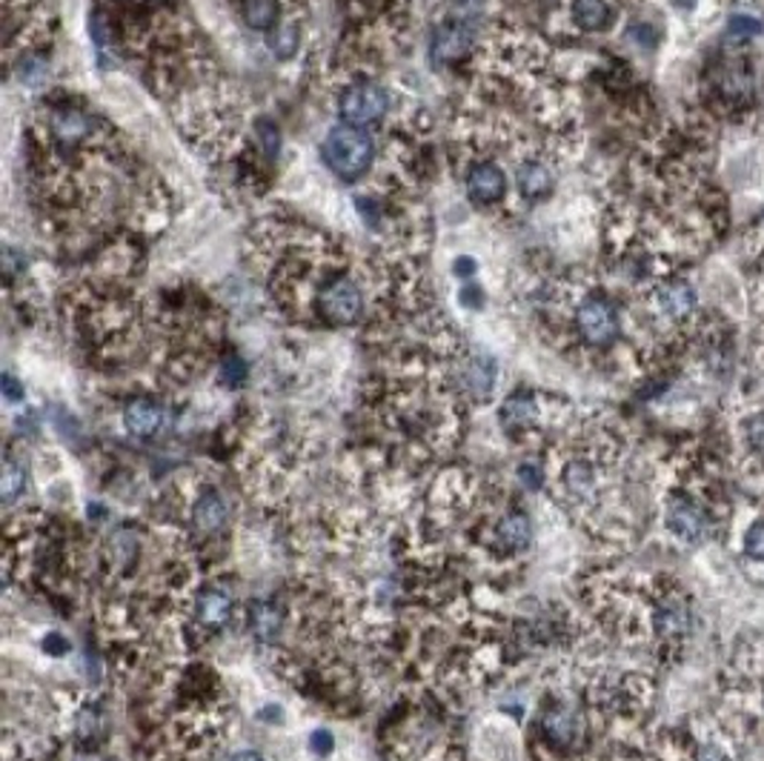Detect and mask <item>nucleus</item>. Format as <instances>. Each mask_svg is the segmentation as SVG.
Listing matches in <instances>:
<instances>
[{
	"instance_id": "nucleus-23",
	"label": "nucleus",
	"mask_w": 764,
	"mask_h": 761,
	"mask_svg": "<svg viewBox=\"0 0 764 761\" xmlns=\"http://www.w3.org/2000/svg\"><path fill=\"white\" fill-rule=\"evenodd\" d=\"M218 378H221L223 387H230V390H241V387L246 384V378H250V367H246V361L241 358V355L230 353L221 361V367H218Z\"/></svg>"
},
{
	"instance_id": "nucleus-28",
	"label": "nucleus",
	"mask_w": 764,
	"mask_h": 761,
	"mask_svg": "<svg viewBox=\"0 0 764 761\" xmlns=\"http://www.w3.org/2000/svg\"><path fill=\"white\" fill-rule=\"evenodd\" d=\"M516 478L524 489H542L547 473H544V466L539 461H521L519 470H516Z\"/></svg>"
},
{
	"instance_id": "nucleus-25",
	"label": "nucleus",
	"mask_w": 764,
	"mask_h": 761,
	"mask_svg": "<svg viewBox=\"0 0 764 761\" xmlns=\"http://www.w3.org/2000/svg\"><path fill=\"white\" fill-rule=\"evenodd\" d=\"M742 438L748 443V450L759 459H764V413L748 415L742 422Z\"/></svg>"
},
{
	"instance_id": "nucleus-21",
	"label": "nucleus",
	"mask_w": 764,
	"mask_h": 761,
	"mask_svg": "<svg viewBox=\"0 0 764 761\" xmlns=\"http://www.w3.org/2000/svg\"><path fill=\"white\" fill-rule=\"evenodd\" d=\"M595 478H599L595 464L587 459H572L570 464L565 466V473H562V484H565L567 493L576 498L590 496L595 489Z\"/></svg>"
},
{
	"instance_id": "nucleus-27",
	"label": "nucleus",
	"mask_w": 764,
	"mask_h": 761,
	"mask_svg": "<svg viewBox=\"0 0 764 761\" xmlns=\"http://www.w3.org/2000/svg\"><path fill=\"white\" fill-rule=\"evenodd\" d=\"M306 747H310V753L315 756V759H329V756L335 753L333 730H327V727H315V730L310 733V739H306Z\"/></svg>"
},
{
	"instance_id": "nucleus-35",
	"label": "nucleus",
	"mask_w": 764,
	"mask_h": 761,
	"mask_svg": "<svg viewBox=\"0 0 764 761\" xmlns=\"http://www.w3.org/2000/svg\"><path fill=\"white\" fill-rule=\"evenodd\" d=\"M453 269H455V275H461V278H473L478 266H475L473 258H467V255H461V258L453 264Z\"/></svg>"
},
{
	"instance_id": "nucleus-19",
	"label": "nucleus",
	"mask_w": 764,
	"mask_h": 761,
	"mask_svg": "<svg viewBox=\"0 0 764 761\" xmlns=\"http://www.w3.org/2000/svg\"><path fill=\"white\" fill-rule=\"evenodd\" d=\"M542 725L544 733H547V739H553L556 745H570V741L579 739L581 722L579 716H576V710L567 707V704H553V707L544 713Z\"/></svg>"
},
{
	"instance_id": "nucleus-8",
	"label": "nucleus",
	"mask_w": 764,
	"mask_h": 761,
	"mask_svg": "<svg viewBox=\"0 0 764 761\" xmlns=\"http://www.w3.org/2000/svg\"><path fill=\"white\" fill-rule=\"evenodd\" d=\"M664 527L684 544H702L710 535V516L696 498L675 493L664 504Z\"/></svg>"
},
{
	"instance_id": "nucleus-17",
	"label": "nucleus",
	"mask_w": 764,
	"mask_h": 761,
	"mask_svg": "<svg viewBox=\"0 0 764 761\" xmlns=\"http://www.w3.org/2000/svg\"><path fill=\"white\" fill-rule=\"evenodd\" d=\"M250 633L258 644L273 647L283 633V613L273 601H255L250 607Z\"/></svg>"
},
{
	"instance_id": "nucleus-2",
	"label": "nucleus",
	"mask_w": 764,
	"mask_h": 761,
	"mask_svg": "<svg viewBox=\"0 0 764 761\" xmlns=\"http://www.w3.org/2000/svg\"><path fill=\"white\" fill-rule=\"evenodd\" d=\"M484 0H453L450 12L432 26L430 60L436 67H455L482 44Z\"/></svg>"
},
{
	"instance_id": "nucleus-5",
	"label": "nucleus",
	"mask_w": 764,
	"mask_h": 761,
	"mask_svg": "<svg viewBox=\"0 0 764 761\" xmlns=\"http://www.w3.org/2000/svg\"><path fill=\"white\" fill-rule=\"evenodd\" d=\"M641 296H645L647 319H653L656 324L670 326V330H682V326H691L696 321L698 292L684 275H661L659 281L645 287Z\"/></svg>"
},
{
	"instance_id": "nucleus-3",
	"label": "nucleus",
	"mask_w": 764,
	"mask_h": 761,
	"mask_svg": "<svg viewBox=\"0 0 764 761\" xmlns=\"http://www.w3.org/2000/svg\"><path fill=\"white\" fill-rule=\"evenodd\" d=\"M390 92L384 83L372 72L356 69V72L344 74V83L335 89V112L342 124L356 126V129H367L379 126L381 120L390 115Z\"/></svg>"
},
{
	"instance_id": "nucleus-16",
	"label": "nucleus",
	"mask_w": 764,
	"mask_h": 761,
	"mask_svg": "<svg viewBox=\"0 0 764 761\" xmlns=\"http://www.w3.org/2000/svg\"><path fill=\"white\" fill-rule=\"evenodd\" d=\"M232 615V596L221 587H207L198 592L195 599V619L209 630L223 627Z\"/></svg>"
},
{
	"instance_id": "nucleus-11",
	"label": "nucleus",
	"mask_w": 764,
	"mask_h": 761,
	"mask_svg": "<svg viewBox=\"0 0 764 761\" xmlns=\"http://www.w3.org/2000/svg\"><path fill=\"white\" fill-rule=\"evenodd\" d=\"M498 384V367L490 355L475 353L461 358L459 364V390L473 401H490Z\"/></svg>"
},
{
	"instance_id": "nucleus-24",
	"label": "nucleus",
	"mask_w": 764,
	"mask_h": 761,
	"mask_svg": "<svg viewBox=\"0 0 764 761\" xmlns=\"http://www.w3.org/2000/svg\"><path fill=\"white\" fill-rule=\"evenodd\" d=\"M255 141H258L261 152L267 158H275L281 152V135H278V126L269 118L255 120Z\"/></svg>"
},
{
	"instance_id": "nucleus-20",
	"label": "nucleus",
	"mask_w": 764,
	"mask_h": 761,
	"mask_svg": "<svg viewBox=\"0 0 764 761\" xmlns=\"http://www.w3.org/2000/svg\"><path fill=\"white\" fill-rule=\"evenodd\" d=\"M267 46L269 53L275 55V60H281V64L296 58L298 49H301V15L287 18L278 30L269 32Z\"/></svg>"
},
{
	"instance_id": "nucleus-4",
	"label": "nucleus",
	"mask_w": 764,
	"mask_h": 761,
	"mask_svg": "<svg viewBox=\"0 0 764 761\" xmlns=\"http://www.w3.org/2000/svg\"><path fill=\"white\" fill-rule=\"evenodd\" d=\"M321 161L327 163V170L338 181L356 184V181H361L372 170L375 141H372V135L367 129L338 124L329 129L324 143H321Z\"/></svg>"
},
{
	"instance_id": "nucleus-9",
	"label": "nucleus",
	"mask_w": 764,
	"mask_h": 761,
	"mask_svg": "<svg viewBox=\"0 0 764 761\" xmlns=\"http://www.w3.org/2000/svg\"><path fill=\"white\" fill-rule=\"evenodd\" d=\"M120 422H124V429L129 436L138 438V441H149V438L164 433V427L170 424V410L161 401L149 399V395H135L120 413Z\"/></svg>"
},
{
	"instance_id": "nucleus-1",
	"label": "nucleus",
	"mask_w": 764,
	"mask_h": 761,
	"mask_svg": "<svg viewBox=\"0 0 764 761\" xmlns=\"http://www.w3.org/2000/svg\"><path fill=\"white\" fill-rule=\"evenodd\" d=\"M570 303V333L584 349L616 347L624 335V315L618 301L599 287H584L579 292H556Z\"/></svg>"
},
{
	"instance_id": "nucleus-18",
	"label": "nucleus",
	"mask_w": 764,
	"mask_h": 761,
	"mask_svg": "<svg viewBox=\"0 0 764 761\" xmlns=\"http://www.w3.org/2000/svg\"><path fill=\"white\" fill-rule=\"evenodd\" d=\"M90 37L101 69H109V64L115 60V46H118V30H115V23L104 9H92L90 12Z\"/></svg>"
},
{
	"instance_id": "nucleus-15",
	"label": "nucleus",
	"mask_w": 764,
	"mask_h": 761,
	"mask_svg": "<svg viewBox=\"0 0 764 761\" xmlns=\"http://www.w3.org/2000/svg\"><path fill=\"white\" fill-rule=\"evenodd\" d=\"M533 541V524L521 510L507 512L496 527V547L507 555H519L530 547Z\"/></svg>"
},
{
	"instance_id": "nucleus-22",
	"label": "nucleus",
	"mask_w": 764,
	"mask_h": 761,
	"mask_svg": "<svg viewBox=\"0 0 764 761\" xmlns=\"http://www.w3.org/2000/svg\"><path fill=\"white\" fill-rule=\"evenodd\" d=\"M26 484H30V475H26V466L15 459H7L3 464V475H0V501L15 504L18 498L26 493Z\"/></svg>"
},
{
	"instance_id": "nucleus-6",
	"label": "nucleus",
	"mask_w": 764,
	"mask_h": 761,
	"mask_svg": "<svg viewBox=\"0 0 764 761\" xmlns=\"http://www.w3.org/2000/svg\"><path fill=\"white\" fill-rule=\"evenodd\" d=\"M759 87L744 60L733 58L721 64L713 78V101L721 112H744L756 104Z\"/></svg>"
},
{
	"instance_id": "nucleus-14",
	"label": "nucleus",
	"mask_w": 764,
	"mask_h": 761,
	"mask_svg": "<svg viewBox=\"0 0 764 761\" xmlns=\"http://www.w3.org/2000/svg\"><path fill=\"white\" fill-rule=\"evenodd\" d=\"M230 521V507L218 489H204L193 504V524L204 535H216Z\"/></svg>"
},
{
	"instance_id": "nucleus-10",
	"label": "nucleus",
	"mask_w": 764,
	"mask_h": 761,
	"mask_svg": "<svg viewBox=\"0 0 764 761\" xmlns=\"http://www.w3.org/2000/svg\"><path fill=\"white\" fill-rule=\"evenodd\" d=\"M693 615L691 604L684 599L682 592H664L653 607V627L659 633L661 642L679 644L687 633H691Z\"/></svg>"
},
{
	"instance_id": "nucleus-31",
	"label": "nucleus",
	"mask_w": 764,
	"mask_h": 761,
	"mask_svg": "<svg viewBox=\"0 0 764 761\" xmlns=\"http://www.w3.org/2000/svg\"><path fill=\"white\" fill-rule=\"evenodd\" d=\"M0 390H3V399H7L9 404H21V401L26 399V390H23V384L12 376V372H3V378H0Z\"/></svg>"
},
{
	"instance_id": "nucleus-26",
	"label": "nucleus",
	"mask_w": 764,
	"mask_h": 761,
	"mask_svg": "<svg viewBox=\"0 0 764 761\" xmlns=\"http://www.w3.org/2000/svg\"><path fill=\"white\" fill-rule=\"evenodd\" d=\"M762 32H764V26L756 21V18L736 15V18H730V23H728V37L730 41H739V44H744V41H750V37H759Z\"/></svg>"
},
{
	"instance_id": "nucleus-13",
	"label": "nucleus",
	"mask_w": 764,
	"mask_h": 761,
	"mask_svg": "<svg viewBox=\"0 0 764 761\" xmlns=\"http://www.w3.org/2000/svg\"><path fill=\"white\" fill-rule=\"evenodd\" d=\"M498 418H501V427H505L510 436H519V433L533 429L535 424H539V418H542V407H539L535 392H510L505 399V404H501V410H498Z\"/></svg>"
},
{
	"instance_id": "nucleus-7",
	"label": "nucleus",
	"mask_w": 764,
	"mask_h": 761,
	"mask_svg": "<svg viewBox=\"0 0 764 761\" xmlns=\"http://www.w3.org/2000/svg\"><path fill=\"white\" fill-rule=\"evenodd\" d=\"M464 193L467 200L478 209H493L507 204V193H510V175H507L505 163L496 161H473L464 172Z\"/></svg>"
},
{
	"instance_id": "nucleus-30",
	"label": "nucleus",
	"mask_w": 764,
	"mask_h": 761,
	"mask_svg": "<svg viewBox=\"0 0 764 761\" xmlns=\"http://www.w3.org/2000/svg\"><path fill=\"white\" fill-rule=\"evenodd\" d=\"M744 550H748L750 558L764 562V521H756L750 527L748 535H744Z\"/></svg>"
},
{
	"instance_id": "nucleus-34",
	"label": "nucleus",
	"mask_w": 764,
	"mask_h": 761,
	"mask_svg": "<svg viewBox=\"0 0 764 761\" xmlns=\"http://www.w3.org/2000/svg\"><path fill=\"white\" fill-rule=\"evenodd\" d=\"M258 718L261 722H269V725H283V710L269 704V707L258 710Z\"/></svg>"
},
{
	"instance_id": "nucleus-12",
	"label": "nucleus",
	"mask_w": 764,
	"mask_h": 761,
	"mask_svg": "<svg viewBox=\"0 0 764 761\" xmlns=\"http://www.w3.org/2000/svg\"><path fill=\"white\" fill-rule=\"evenodd\" d=\"M512 184L516 193L524 204H539V200L549 198L553 184H556V163L549 161H524L512 172Z\"/></svg>"
},
{
	"instance_id": "nucleus-36",
	"label": "nucleus",
	"mask_w": 764,
	"mask_h": 761,
	"mask_svg": "<svg viewBox=\"0 0 764 761\" xmlns=\"http://www.w3.org/2000/svg\"><path fill=\"white\" fill-rule=\"evenodd\" d=\"M230 761H267L261 753H255V750H238V753H232Z\"/></svg>"
},
{
	"instance_id": "nucleus-33",
	"label": "nucleus",
	"mask_w": 764,
	"mask_h": 761,
	"mask_svg": "<svg viewBox=\"0 0 764 761\" xmlns=\"http://www.w3.org/2000/svg\"><path fill=\"white\" fill-rule=\"evenodd\" d=\"M459 301L464 303V307H470V310H482V307H484V292L478 287H464L459 292Z\"/></svg>"
},
{
	"instance_id": "nucleus-29",
	"label": "nucleus",
	"mask_w": 764,
	"mask_h": 761,
	"mask_svg": "<svg viewBox=\"0 0 764 761\" xmlns=\"http://www.w3.org/2000/svg\"><path fill=\"white\" fill-rule=\"evenodd\" d=\"M40 650L46 653V656L53 658H63L69 656V650H72V644H69V638L63 636V633H46L44 638H40Z\"/></svg>"
},
{
	"instance_id": "nucleus-32",
	"label": "nucleus",
	"mask_w": 764,
	"mask_h": 761,
	"mask_svg": "<svg viewBox=\"0 0 764 761\" xmlns=\"http://www.w3.org/2000/svg\"><path fill=\"white\" fill-rule=\"evenodd\" d=\"M693 761H730V756L725 753V747L716 745V741H705V745H698Z\"/></svg>"
}]
</instances>
